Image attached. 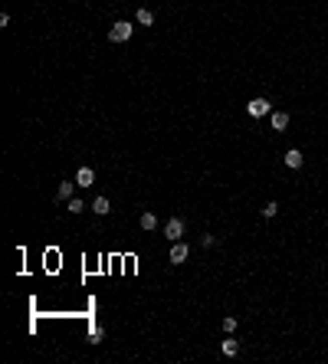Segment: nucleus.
Instances as JSON below:
<instances>
[{
    "label": "nucleus",
    "instance_id": "nucleus-6",
    "mask_svg": "<svg viewBox=\"0 0 328 364\" xmlns=\"http://www.w3.org/2000/svg\"><path fill=\"white\" fill-rule=\"evenodd\" d=\"M269 122H272V128H276V131H286L289 128V112H272Z\"/></svg>",
    "mask_w": 328,
    "mask_h": 364
},
{
    "label": "nucleus",
    "instance_id": "nucleus-5",
    "mask_svg": "<svg viewBox=\"0 0 328 364\" xmlns=\"http://www.w3.org/2000/svg\"><path fill=\"white\" fill-rule=\"evenodd\" d=\"M282 161H286V167H292V171H299V167L305 164V154H302L299 148H289V151H286V158H282Z\"/></svg>",
    "mask_w": 328,
    "mask_h": 364
},
{
    "label": "nucleus",
    "instance_id": "nucleus-13",
    "mask_svg": "<svg viewBox=\"0 0 328 364\" xmlns=\"http://www.w3.org/2000/svg\"><path fill=\"white\" fill-rule=\"evenodd\" d=\"M276 213H279V204H276V200H269V204L263 207V217H266V220H272Z\"/></svg>",
    "mask_w": 328,
    "mask_h": 364
},
{
    "label": "nucleus",
    "instance_id": "nucleus-10",
    "mask_svg": "<svg viewBox=\"0 0 328 364\" xmlns=\"http://www.w3.org/2000/svg\"><path fill=\"white\" fill-rule=\"evenodd\" d=\"M141 230H154V227H158V217H154V213L151 210H145V213H141Z\"/></svg>",
    "mask_w": 328,
    "mask_h": 364
},
{
    "label": "nucleus",
    "instance_id": "nucleus-12",
    "mask_svg": "<svg viewBox=\"0 0 328 364\" xmlns=\"http://www.w3.org/2000/svg\"><path fill=\"white\" fill-rule=\"evenodd\" d=\"M56 197H59V200H69V197H72V180H63V184H59Z\"/></svg>",
    "mask_w": 328,
    "mask_h": 364
},
{
    "label": "nucleus",
    "instance_id": "nucleus-14",
    "mask_svg": "<svg viewBox=\"0 0 328 364\" xmlns=\"http://www.w3.org/2000/svg\"><path fill=\"white\" fill-rule=\"evenodd\" d=\"M66 210H69V213H82V210H85V204H82L79 197H72L69 204H66Z\"/></svg>",
    "mask_w": 328,
    "mask_h": 364
},
{
    "label": "nucleus",
    "instance_id": "nucleus-1",
    "mask_svg": "<svg viewBox=\"0 0 328 364\" xmlns=\"http://www.w3.org/2000/svg\"><path fill=\"white\" fill-rule=\"evenodd\" d=\"M132 33H135L132 23L119 20V23H112V30H108V40H112V43H128V40H132Z\"/></svg>",
    "mask_w": 328,
    "mask_h": 364
},
{
    "label": "nucleus",
    "instance_id": "nucleus-3",
    "mask_svg": "<svg viewBox=\"0 0 328 364\" xmlns=\"http://www.w3.org/2000/svg\"><path fill=\"white\" fill-rule=\"evenodd\" d=\"M187 256H190V246H187L184 240L171 243V253H168V259L174 262V266H181V262H187Z\"/></svg>",
    "mask_w": 328,
    "mask_h": 364
},
{
    "label": "nucleus",
    "instance_id": "nucleus-2",
    "mask_svg": "<svg viewBox=\"0 0 328 364\" xmlns=\"http://www.w3.org/2000/svg\"><path fill=\"white\" fill-rule=\"evenodd\" d=\"M246 115H250V118H263V115H272V105H269V99H253V102L246 105Z\"/></svg>",
    "mask_w": 328,
    "mask_h": 364
},
{
    "label": "nucleus",
    "instance_id": "nucleus-7",
    "mask_svg": "<svg viewBox=\"0 0 328 364\" xmlns=\"http://www.w3.org/2000/svg\"><path fill=\"white\" fill-rule=\"evenodd\" d=\"M76 184H79V187H92V184H95V174H92V167H79Z\"/></svg>",
    "mask_w": 328,
    "mask_h": 364
},
{
    "label": "nucleus",
    "instance_id": "nucleus-8",
    "mask_svg": "<svg viewBox=\"0 0 328 364\" xmlns=\"http://www.w3.org/2000/svg\"><path fill=\"white\" fill-rule=\"evenodd\" d=\"M220 351H224L227 357H233V354H237V351H240V341H237V338H233V335H227V341L220 344Z\"/></svg>",
    "mask_w": 328,
    "mask_h": 364
},
{
    "label": "nucleus",
    "instance_id": "nucleus-4",
    "mask_svg": "<svg viewBox=\"0 0 328 364\" xmlns=\"http://www.w3.org/2000/svg\"><path fill=\"white\" fill-rule=\"evenodd\" d=\"M164 236H168L171 243H177L184 236V220H181V217H171V220L164 223Z\"/></svg>",
    "mask_w": 328,
    "mask_h": 364
},
{
    "label": "nucleus",
    "instance_id": "nucleus-15",
    "mask_svg": "<svg viewBox=\"0 0 328 364\" xmlns=\"http://www.w3.org/2000/svg\"><path fill=\"white\" fill-rule=\"evenodd\" d=\"M224 331H227V335H233V331H237V318H233V315L224 318Z\"/></svg>",
    "mask_w": 328,
    "mask_h": 364
},
{
    "label": "nucleus",
    "instance_id": "nucleus-11",
    "mask_svg": "<svg viewBox=\"0 0 328 364\" xmlns=\"http://www.w3.org/2000/svg\"><path fill=\"white\" fill-rule=\"evenodd\" d=\"M138 23H141V27H151V23H154V14H151L148 7H141V10H138Z\"/></svg>",
    "mask_w": 328,
    "mask_h": 364
},
{
    "label": "nucleus",
    "instance_id": "nucleus-9",
    "mask_svg": "<svg viewBox=\"0 0 328 364\" xmlns=\"http://www.w3.org/2000/svg\"><path fill=\"white\" fill-rule=\"evenodd\" d=\"M92 210H95L98 217H105V213H112V204H108V197H95V204H92Z\"/></svg>",
    "mask_w": 328,
    "mask_h": 364
}]
</instances>
